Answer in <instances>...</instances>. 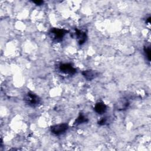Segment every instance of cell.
Returning <instances> with one entry per match:
<instances>
[{
    "mask_svg": "<svg viewBox=\"0 0 151 151\" xmlns=\"http://www.w3.org/2000/svg\"><path fill=\"white\" fill-rule=\"evenodd\" d=\"M68 31L64 29L52 28L49 31V35L52 41L58 42L63 41L65 35Z\"/></svg>",
    "mask_w": 151,
    "mask_h": 151,
    "instance_id": "obj_1",
    "label": "cell"
},
{
    "mask_svg": "<svg viewBox=\"0 0 151 151\" xmlns=\"http://www.w3.org/2000/svg\"><path fill=\"white\" fill-rule=\"evenodd\" d=\"M25 104L32 107H37L41 103V99L32 92H28L24 97Z\"/></svg>",
    "mask_w": 151,
    "mask_h": 151,
    "instance_id": "obj_2",
    "label": "cell"
},
{
    "mask_svg": "<svg viewBox=\"0 0 151 151\" xmlns=\"http://www.w3.org/2000/svg\"><path fill=\"white\" fill-rule=\"evenodd\" d=\"M58 69L62 73L69 76L74 75L77 72L76 68L70 63H62L59 65Z\"/></svg>",
    "mask_w": 151,
    "mask_h": 151,
    "instance_id": "obj_3",
    "label": "cell"
},
{
    "mask_svg": "<svg viewBox=\"0 0 151 151\" xmlns=\"http://www.w3.org/2000/svg\"><path fill=\"white\" fill-rule=\"evenodd\" d=\"M68 129V126L65 123H60L53 125L50 128L51 132L56 135L59 136L64 134Z\"/></svg>",
    "mask_w": 151,
    "mask_h": 151,
    "instance_id": "obj_4",
    "label": "cell"
},
{
    "mask_svg": "<svg viewBox=\"0 0 151 151\" xmlns=\"http://www.w3.org/2000/svg\"><path fill=\"white\" fill-rule=\"evenodd\" d=\"M73 37L76 38L78 42V44L80 45H81L83 44H84L87 39V35L86 33L77 28L75 29V32L73 33Z\"/></svg>",
    "mask_w": 151,
    "mask_h": 151,
    "instance_id": "obj_5",
    "label": "cell"
},
{
    "mask_svg": "<svg viewBox=\"0 0 151 151\" xmlns=\"http://www.w3.org/2000/svg\"><path fill=\"white\" fill-rule=\"evenodd\" d=\"M83 76L87 80V81H91L93 79L96 78L98 75L99 73L93 70H87L82 71L81 73Z\"/></svg>",
    "mask_w": 151,
    "mask_h": 151,
    "instance_id": "obj_6",
    "label": "cell"
},
{
    "mask_svg": "<svg viewBox=\"0 0 151 151\" xmlns=\"http://www.w3.org/2000/svg\"><path fill=\"white\" fill-rule=\"evenodd\" d=\"M94 110L99 114H103L106 111L107 106L103 102L99 101L95 104Z\"/></svg>",
    "mask_w": 151,
    "mask_h": 151,
    "instance_id": "obj_7",
    "label": "cell"
},
{
    "mask_svg": "<svg viewBox=\"0 0 151 151\" xmlns=\"http://www.w3.org/2000/svg\"><path fill=\"white\" fill-rule=\"evenodd\" d=\"M88 121V118L83 113H80L79 114V116L77 117V118L75 120L74 124L76 126L84 123H87Z\"/></svg>",
    "mask_w": 151,
    "mask_h": 151,
    "instance_id": "obj_8",
    "label": "cell"
},
{
    "mask_svg": "<svg viewBox=\"0 0 151 151\" xmlns=\"http://www.w3.org/2000/svg\"><path fill=\"white\" fill-rule=\"evenodd\" d=\"M145 55L149 61H150V45H146L143 49Z\"/></svg>",
    "mask_w": 151,
    "mask_h": 151,
    "instance_id": "obj_9",
    "label": "cell"
},
{
    "mask_svg": "<svg viewBox=\"0 0 151 151\" xmlns=\"http://www.w3.org/2000/svg\"><path fill=\"white\" fill-rule=\"evenodd\" d=\"M107 123V119L106 117H103L101 118L98 122V124L99 125L103 126V125H105Z\"/></svg>",
    "mask_w": 151,
    "mask_h": 151,
    "instance_id": "obj_10",
    "label": "cell"
},
{
    "mask_svg": "<svg viewBox=\"0 0 151 151\" xmlns=\"http://www.w3.org/2000/svg\"><path fill=\"white\" fill-rule=\"evenodd\" d=\"M34 4H35L36 5H38V6H40V5H42L44 3V1H41V0H38V1H32Z\"/></svg>",
    "mask_w": 151,
    "mask_h": 151,
    "instance_id": "obj_11",
    "label": "cell"
}]
</instances>
